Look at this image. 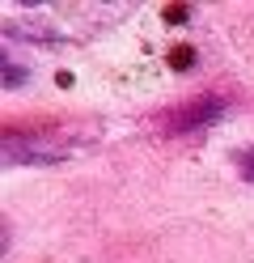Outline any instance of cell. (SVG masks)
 <instances>
[{"label":"cell","instance_id":"1","mask_svg":"<svg viewBox=\"0 0 254 263\" xmlns=\"http://www.w3.org/2000/svg\"><path fill=\"white\" fill-rule=\"evenodd\" d=\"M220 115H225V102H220V98H195V102L169 110L165 127L169 132H195V127H208L212 119H220Z\"/></svg>","mask_w":254,"mask_h":263},{"label":"cell","instance_id":"2","mask_svg":"<svg viewBox=\"0 0 254 263\" xmlns=\"http://www.w3.org/2000/svg\"><path fill=\"white\" fill-rule=\"evenodd\" d=\"M237 166H242V178H246V183H254V153H242Z\"/></svg>","mask_w":254,"mask_h":263}]
</instances>
